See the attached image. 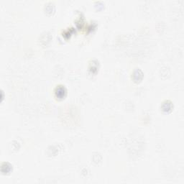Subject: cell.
Returning <instances> with one entry per match:
<instances>
[{
    "label": "cell",
    "instance_id": "obj_1",
    "mask_svg": "<svg viewBox=\"0 0 184 184\" xmlns=\"http://www.w3.org/2000/svg\"><path fill=\"white\" fill-rule=\"evenodd\" d=\"M66 90L62 86H60L57 87L56 89V96H57L59 99H62L64 96H66Z\"/></svg>",
    "mask_w": 184,
    "mask_h": 184
}]
</instances>
